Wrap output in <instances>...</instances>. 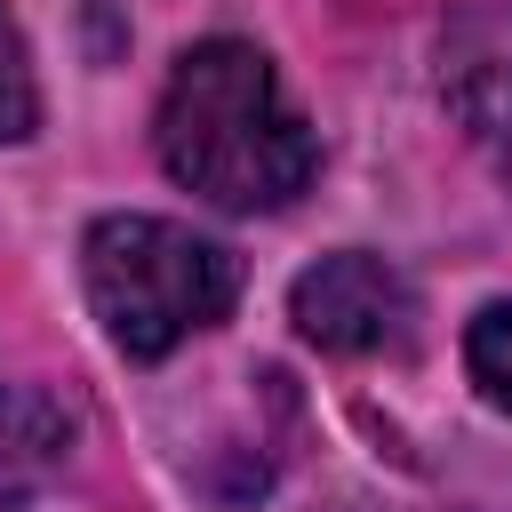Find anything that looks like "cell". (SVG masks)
Instances as JSON below:
<instances>
[{"label": "cell", "instance_id": "cell-3", "mask_svg": "<svg viewBox=\"0 0 512 512\" xmlns=\"http://www.w3.org/2000/svg\"><path fill=\"white\" fill-rule=\"evenodd\" d=\"M288 312L320 352H400L416 328V288L384 256L344 248V256H320L312 272H296Z\"/></svg>", "mask_w": 512, "mask_h": 512}, {"label": "cell", "instance_id": "cell-6", "mask_svg": "<svg viewBox=\"0 0 512 512\" xmlns=\"http://www.w3.org/2000/svg\"><path fill=\"white\" fill-rule=\"evenodd\" d=\"M464 360H472L480 392H488L496 408H512V304H488V312L472 320V336H464Z\"/></svg>", "mask_w": 512, "mask_h": 512}, {"label": "cell", "instance_id": "cell-1", "mask_svg": "<svg viewBox=\"0 0 512 512\" xmlns=\"http://www.w3.org/2000/svg\"><path fill=\"white\" fill-rule=\"evenodd\" d=\"M160 168L184 192H200L232 216H256V208H288L312 184L320 144L296 120V104L280 96L264 48L200 40L176 56L168 96H160Z\"/></svg>", "mask_w": 512, "mask_h": 512}, {"label": "cell", "instance_id": "cell-7", "mask_svg": "<svg viewBox=\"0 0 512 512\" xmlns=\"http://www.w3.org/2000/svg\"><path fill=\"white\" fill-rule=\"evenodd\" d=\"M32 112H40V96H32V64H24V32L0 8V144L32 136Z\"/></svg>", "mask_w": 512, "mask_h": 512}, {"label": "cell", "instance_id": "cell-4", "mask_svg": "<svg viewBox=\"0 0 512 512\" xmlns=\"http://www.w3.org/2000/svg\"><path fill=\"white\" fill-rule=\"evenodd\" d=\"M72 448V408L40 384H0V504H24Z\"/></svg>", "mask_w": 512, "mask_h": 512}, {"label": "cell", "instance_id": "cell-2", "mask_svg": "<svg viewBox=\"0 0 512 512\" xmlns=\"http://www.w3.org/2000/svg\"><path fill=\"white\" fill-rule=\"evenodd\" d=\"M80 272H88V304H96L104 336L128 360L176 352L192 328L224 320V304L240 296L232 248H216L168 216H104L80 248Z\"/></svg>", "mask_w": 512, "mask_h": 512}, {"label": "cell", "instance_id": "cell-5", "mask_svg": "<svg viewBox=\"0 0 512 512\" xmlns=\"http://www.w3.org/2000/svg\"><path fill=\"white\" fill-rule=\"evenodd\" d=\"M456 104H464L472 136H480V144L504 160V176H512V48H496V56L464 64V80H456Z\"/></svg>", "mask_w": 512, "mask_h": 512}]
</instances>
